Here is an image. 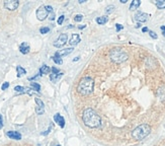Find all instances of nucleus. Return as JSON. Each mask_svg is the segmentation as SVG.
<instances>
[{"instance_id":"1","label":"nucleus","mask_w":165,"mask_h":146,"mask_svg":"<svg viewBox=\"0 0 165 146\" xmlns=\"http://www.w3.org/2000/svg\"><path fill=\"white\" fill-rule=\"evenodd\" d=\"M82 121L85 126L89 128H98L101 125V119L99 115L91 108H87L82 114Z\"/></svg>"},{"instance_id":"2","label":"nucleus","mask_w":165,"mask_h":146,"mask_svg":"<svg viewBox=\"0 0 165 146\" xmlns=\"http://www.w3.org/2000/svg\"><path fill=\"white\" fill-rule=\"evenodd\" d=\"M94 88V80L91 77H83L79 81L77 90L81 95H88L93 91Z\"/></svg>"},{"instance_id":"3","label":"nucleus","mask_w":165,"mask_h":146,"mask_svg":"<svg viewBox=\"0 0 165 146\" xmlns=\"http://www.w3.org/2000/svg\"><path fill=\"white\" fill-rule=\"evenodd\" d=\"M151 133V126L148 124H141L132 132V137L136 140H142Z\"/></svg>"},{"instance_id":"4","label":"nucleus","mask_w":165,"mask_h":146,"mask_svg":"<svg viewBox=\"0 0 165 146\" xmlns=\"http://www.w3.org/2000/svg\"><path fill=\"white\" fill-rule=\"evenodd\" d=\"M109 57L115 63H121L124 61L128 60V54L121 49H114L109 54Z\"/></svg>"},{"instance_id":"5","label":"nucleus","mask_w":165,"mask_h":146,"mask_svg":"<svg viewBox=\"0 0 165 146\" xmlns=\"http://www.w3.org/2000/svg\"><path fill=\"white\" fill-rule=\"evenodd\" d=\"M68 42V36L66 34H61L59 38L54 42V47L56 48H62L63 46H65V44Z\"/></svg>"},{"instance_id":"6","label":"nucleus","mask_w":165,"mask_h":146,"mask_svg":"<svg viewBox=\"0 0 165 146\" xmlns=\"http://www.w3.org/2000/svg\"><path fill=\"white\" fill-rule=\"evenodd\" d=\"M48 10L46 9V6L44 5H42V6L39 7V9L37 10V19L40 20V22H43V20L46 19V17H48Z\"/></svg>"},{"instance_id":"7","label":"nucleus","mask_w":165,"mask_h":146,"mask_svg":"<svg viewBox=\"0 0 165 146\" xmlns=\"http://www.w3.org/2000/svg\"><path fill=\"white\" fill-rule=\"evenodd\" d=\"M19 5L18 0H8L4 2V7L8 10H15Z\"/></svg>"},{"instance_id":"8","label":"nucleus","mask_w":165,"mask_h":146,"mask_svg":"<svg viewBox=\"0 0 165 146\" xmlns=\"http://www.w3.org/2000/svg\"><path fill=\"white\" fill-rule=\"evenodd\" d=\"M37 104V108H36V113L37 115H43L45 113V104L43 103V101L40 98H34Z\"/></svg>"},{"instance_id":"9","label":"nucleus","mask_w":165,"mask_h":146,"mask_svg":"<svg viewBox=\"0 0 165 146\" xmlns=\"http://www.w3.org/2000/svg\"><path fill=\"white\" fill-rule=\"evenodd\" d=\"M148 17H149L148 14L145 12H141V11H138V12L135 14V19L137 20V22H139V23L147 22Z\"/></svg>"},{"instance_id":"10","label":"nucleus","mask_w":165,"mask_h":146,"mask_svg":"<svg viewBox=\"0 0 165 146\" xmlns=\"http://www.w3.org/2000/svg\"><path fill=\"white\" fill-rule=\"evenodd\" d=\"M54 122L59 125L61 128L65 127V119H64V117H63L62 115H60V114H56V115H54Z\"/></svg>"},{"instance_id":"11","label":"nucleus","mask_w":165,"mask_h":146,"mask_svg":"<svg viewBox=\"0 0 165 146\" xmlns=\"http://www.w3.org/2000/svg\"><path fill=\"white\" fill-rule=\"evenodd\" d=\"M7 137H9L10 139H13V140H20L21 139V134L17 131H8L6 133Z\"/></svg>"},{"instance_id":"12","label":"nucleus","mask_w":165,"mask_h":146,"mask_svg":"<svg viewBox=\"0 0 165 146\" xmlns=\"http://www.w3.org/2000/svg\"><path fill=\"white\" fill-rule=\"evenodd\" d=\"M80 36L79 35H77V34H72V36H71V39H70V42H69V44H70L71 46H76L78 45V44L80 43Z\"/></svg>"},{"instance_id":"13","label":"nucleus","mask_w":165,"mask_h":146,"mask_svg":"<svg viewBox=\"0 0 165 146\" xmlns=\"http://www.w3.org/2000/svg\"><path fill=\"white\" fill-rule=\"evenodd\" d=\"M30 50H31V48H30V45H28V43H22L21 45L19 46V51H20V53H22V54H28V53H30Z\"/></svg>"},{"instance_id":"14","label":"nucleus","mask_w":165,"mask_h":146,"mask_svg":"<svg viewBox=\"0 0 165 146\" xmlns=\"http://www.w3.org/2000/svg\"><path fill=\"white\" fill-rule=\"evenodd\" d=\"M74 49L73 48H66V49H63V50H61L58 52V54H59V56L62 58V57H65V56H68V55H70L72 52H73Z\"/></svg>"},{"instance_id":"15","label":"nucleus","mask_w":165,"mask_h":146,"mask_svg":"<svg viewBox=\"0 0 165 146\" xmlns=\"http://www.w3.org/2000/svg\"><path fill=\"white\" fill-rule=\"evenodd\" d=\"M63 74L64 73L63 72H58V73H52V74L50 75V79L52 80V81H54V82H56V81L59 79L60 77H62L63 76Z\"/></svg>"},{"instance_id":"16","label":"nucleus","mask_w":165,"mask_h":146,"mask_svg":"<svg viewBox=\"0 0 165 146\" xmlns=\"http://www.w3.org/2000/svg\"><path fill=\"white\" fill-rule=\"evenodd\" d=\"M141 5V1L140 0H133L131 5H130V10H135L138 9V7Z\"/></svg>"},{"instance_id":"17","label":"nucleus","mask_w":165,"mask_h":146,"mask_svg":"<svg viewBox=\"0 0 165 146\" xmlns=\"http://www.w3.org/2000/svg\"><path fill=\"white\" fill-rule=\"evenodd\" d=\"M50 72H51V68L49 66H47V65H43L40 68V75H43V74H50Z\"/></svg>"},{"instance_id":"18","label":"nucleus","mask_w":165,"mask_h":146,"mask_svg":"<svg viewBox=\"0 0 165 146\" xmlns=\"http://www.w3.org/2000/svg\"><path fill=\"white\" fill-rule=\"evenodd\" d=\"M108 22V17L106 15H103V16H99L96 18V22L98 23V25H105V23H106Z\"/></svg>"},{"instance_id":"19","label":"nucleus","mask_w":165,"mask_h":146,"mask_svg":"<svg viewBox=\"0 0 165 146\" xmlns=\"http://www.w3.org/2000/svg\"><path fill=\"white\" fill-rule=\"evenodd\" d=\"M53 59V61L56 64H59V65H61V64L63 63V60H62V58H61L60 56H59V54H58V52H56L55 53V55H54V57L52 58Z\"/></svg>"},{"instance_id":"20","label":"nucleus","mask_w":165,"mask_h":146,"mask_svg":"<svg viewBox=\"0 0 165 146\" xmlns=\"http://www.w3.org/2000/svg\"><path fill=\"white\" fill-rule=\"evenodd\" d=\"M16 72H17V77H21L22 75H24L27 71H25L24 68H22L21 66H17L16 67Z\"/></svg>"},{"instance_id":"21","label":"nucleus","mask_w":165,"mask_h":146,"mask_svg":"<svg viewBox=\"0 0 165 146\" xmlns=\"http://www.w3.org/2000/svg\"><path fill=\"white\" fill-rule=\"evenodd\" d=\"M155 4L159 9H164L165 8V0H157V1H155Z\"/></svg>"},{"instance_id":"22","label":"nucleus","mask_w":165,"mask_h":146,"mask_svg":"<svg viewBox=\"0 0 165 146\" xmlns=\"http://www.w3.org/2000/svg\"><path fill=\"white\" fill-rule=\"evenodd\" d=\"M31 87L34 90V91H37V92L40 91V85L39 83H37V82H31Z\"/></svg>"},{"instance_id":"23","label":"nucleus","mask_w":165,"mask_h":146,"mask_svg":"<svg viewBox=\"0 0 165 146\" xmlns=\"http://www.w3.org/2000/svg\"><path fill=\"white\" fill-rule=\"evenodd\" d=\"M114 10H115V6H114V5H108V6L105 8V12L108 13V14L112 13V12H114Z\"/></svg>"},{"instance_id":"24","label":"nucleus","mask_w":165,"mask_h":146,"mask_svg":"<svg viewBox=\"0 0 165 146\" xmlns=\"http://www.w3.org/2000/svg\"><path fill=\"white\" fill-rule=\"evenodd\" d=\"M49 32H50V28H48V27H44V28H40V33L43 34V35L47 34V33H49Z\"/></svg>"},{"instance_id":"25","label":"nucleus","mask_w":165,"mask_h":146,"mask_svg":"<svg viewBox=\"0 0 165 146\" xmlns=\"http://www.w3.org/2000/svg\"><path fill=\"white\" fill-rule=\"evenodd\" d=\"M82 19H83L82 14H77V15H75V17H74V20H75V22H80Z\"/></svg>"},{"instance_id":"26","label":"nucleus","mask_w":165,"mask_h":146,"mask_svg":"<svg viewBox=\"0 0 165 146\" xmlns=\"http://www.w3.org/2000/svg\"><path fill=\"white\" fill-rule=\"evenodd\" d=\"M149 35H150V37H151L152 38V39H157V38H158V36H157V35H156V33H155V32H152V31H149Z\"/></svg>"},{"instance_id":"27","label":"nucleus","mask_w":165,"mask_h":146,"mask_svg":"<svg viewBox=\"0 0 165 146\" xmlns=\"http://www.w3.org/2000/svg\"><path fill=\"white\" fill-rule=\"evenodd\" d=\"M64 19H65V16L64 15H61L60 17H59V19H58V25H62L63 22H64Z\"/></svg>"},{"instance_id":"28","label":"nucleus","mask_w":165,"mask_h":146,"mask_svg":"<svg viewBox=\"0 0 165 146\" xmlns=\"http://www.w3.org/2000/svg\"><path fill=\"white\" fill-rule=\"evenodd\" d=\"M8 87H9V82H4L3 84H2L1 89H2V90H5V89H7Z\"/></svg>"},{"instance_id":"29","label":"nucleus","mask_w":165,"mask_h":146,"mask_svg":"<svg viewBox=\"0 0 165 146\" xmlns=\"http://www.w3.org/2000/svg\"><path fill=\"white\" fill-rule=\"evenodd\" d=\"M124 28V27L121 25H120V23H117L115 25V30H117V32H120V31H121Z\"/></svg>"},{"instance_id":"30","label":"nucleus","mask_w":165,"mask_h":146,"mask_svg":"<svg viewBox=\"0 0 165 146\" xmlns=\"http://www.w3.org/2000/svg\"><path fill=\"white\" fill-rule=\"evenodd\" d=\"M52 128H53V126H52V124H51V125H50V127H49V129L47 130V132H44V133H42V134H43V135H48V134L51 132Z\"/></svg>"},{"instance_id":"31","label":"nucleus","mask_w":165,"mask_h":146,"mask_svg":"<svg viewBox=\"0 0 165 146\" xmlns=\"http://www.w3.org/2000/svg\"><path fill=\"white\" fill-rule=\"evenodd\" d=\"M51 71H52V73H58V72H60V70L58 68H56V67H52Z\"/></svg>"},{"instance_id":"32","label":"nucleus","mask_w":165,"mask_h":146,"mask_svg":"<svg viewBox=\"0 0 165 146\" xmlns=\"http://www.w3.org/2000/svg\"><path fill=\"white\" fill-rule=\"evenodd\" d=\"M3 127V118H2V115L0 114V129H2Z\"/></svg>"},{"instance_id":"33","label":"nucleus","mask_w":165,"mask_h":146,"mask_svg":"<svg viewBox=\"0 0 165 146\" xmlns=\"http://www.w3.org/2000/svg\"><path fill=\"white\" fill-rule=\"evenodd\" d=\"M46 9L48 10V12H53V7H52L51 5H47V6H46Z\"/></svg>"},{"instance_id":"34","label":"nucleus","mask_w":165,"mask_h":146,"mask_svg":"<svg viewBox=\"0 0 165 146\" xmlns=\"http://www.w3.org/2000/svg\"><path fill=\"white\" fill-rule=\"evenodd\" d=\"M49 18H50V20H54L55 19V13L54 12H51L50 17H49Z\"/></svg>"},{"instance_id":"35","label":"nucleus","mask_w":165,"mask_h":146,"mask_svg":"<svg viewBox=\"0 0 165 146\" xmlns=\"http://www.w3.org/2000/svg\"><path fill=\"white\" fill-rule=\"evenodd\" d=\"M160 28H161V31H162V34H163V36L165 37V25H162Z\"/></svg>"},{"instance_id":"36","label":"nucleus","mask_w":165,"mask_h":146,"mask_svg":"<svg viewBox=\"0 0 165 146\" xmlns=\"http://www.w3.org/2000/svg\"><path fill=\"white\" fill-rule=\"evenodd\" d=\"M142 32H143V33H146V32H149V30H148V28H142Z\"/></svg>"},{"instance_id":"37","label":"nucleus","mask_w":165,"mask_h":146,"mask_svg":"<svg viewBox=\"0 0 165 146\" xmlns=\"http://www.w3.org/2000/svg\"><path fill=\"white\" fill-rule=\"evenodd\" d=\"M80 28V30H83V28H86V25H79V27H78Z\"/></svg>"},{"instance_id":"38","label":"nucleus","mask_w":165,"mask_h":146,"mask_svg":"<svg viewBox=\"0 0 165 146\" xmlns=\"http://www.w3.org/2000/svg\"><path fill=\"white\" fill-rule=\"evenodd\" d=\"M78 60H79V57H75L74 59H73L74 62H76V61H78Z\"/></svg>"},{"instance_id":"39","label":"nucleus","mask_w":165,"mask_h":146,"mask_svg":"<svg viewBox=\"0 0 165 146\" xmlns=\"http://www.w3.org/2000/svg\"><path fill=\"white\" fill-rule=\"evenodd\" d=\"M121 3H126L127 0H121Z\"/></svg>"},{"instance_id":"40","label":"nucleus","mask_w":165,"mask_h":146,"mask_svg":"<svg viewBox=\"0 0 165 146\" xmlns=\"http://www.w3.org/2000/svg\"><path fill=\"white\" fill-rule=\"evenodd\" d=\"M83 2H85V0H79V3H83Z\"/></svg>"},{"instance_id":"41","label":"nucleus","mask_w":165,"mask_h":146,"mask_svg":"<svg viewBox=\"0 0 165 146\" xmlns=\"http://www.w3.org/2000/svg\"><path fill=\"white\" fill-rule=\"evenodd\" d=\"M140 27H141V25H140V23H138V25H136V28H140Z\"/></svg>"},{"instance_id":"42","label":"nucleus","mask_w":165,"mask_h":146,"mask_svg":"<svg viewBox=\"0 0 165 146\" xmlns=\"http://www.w3.org/2000/svg\"><path fill=\"white\" fill-rule=\"evenodd\" d=\"M57 146H61V145H57Z\"/></svg>"}]
</instances>
